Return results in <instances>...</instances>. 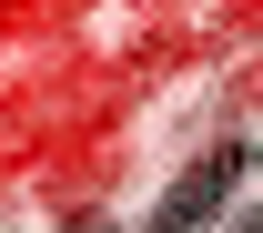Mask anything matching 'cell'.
I'll list each match as a JSON object with an SVG mask.
<instances>
[{"label": "cell", "mask_w": 263, "mask_h": 233, "mask_svg": "<svg viewBox=\"0 0 263 233\" xmlns=\"http://www.w3.org/2000/svg\"><path fill=\"white\" fill-rule=\"evenodd\" d=\"M233 183H243V142H213V152H202V163L152 203V233H202V223L233 203Z\"/></svg>", "instance_id": "obj_1"}, {"label": "cell", "mask_w": 263, "mask_h": 233, "mask_svg": "<svg viewBox=\"0 0 263 233\" xmlns=\"http://www.w3.org/2000/svg\"><path fill=\"white\" fill-rule=\"evenodd\" d=\"M243 233H263V213H253V223H243Z\"/></svg>", "instance_id": "obj_2"}]
</instances>
